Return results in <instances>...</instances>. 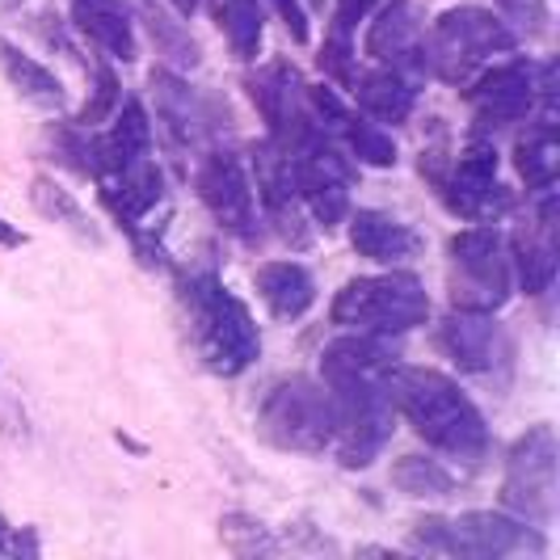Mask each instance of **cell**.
<instances>
[{"label": "cell", "instance_id": "cell-1", "mask_svg": "<svg viewBox=\"0 0 560 560\" xmlns=\"http://www.w3.org/2000/svg\"><path fill=\"white\" fill-rule=\"evenodd\" d=\"M396 350L380 334L337 337L320 354V375L334 396L337 430L329 447L346 468H366L393 439Z\"/></svg>", "mask_w": 560, "mask_h": 560}, {"label": "cell", "instance_id": "cell-2", "mask_svg": "<svg viewBox=\"0 0 560 560\" xmlns=\"http://www.w3.org/2000/svg\"><path fill=\"white\" fill-rule=\"evenodd\" d=\"M393 405L396 413L413 425L421 443L443 451L451 459L477 464L489 451V425L480 409L459 393V384L447 380L443 371L430 366H400L393 371Z\"/></svg>", "mask_w": 560, "mask_h": 560}, {"label": "cell", "instance_id": "cell-3", "mask_svg": "<svg viewBox=\"0 0 560 560\" xmlns=\"http://www.w3.org/2000/svg\"><path fill=\"white\" fill-rule=\"evenodd\" d=\"M182 304H186L190 329H195L198 354L215 375L232 380L257 363L261 334L253 325L249 308L215 275H190L182 282Z\"/></svg>", "mask_w": 560, "mask_h": 560}, {"label": "cell", "instance_id": "cell-4", "mask_svg": "<svg viewBox=\"0 0 560 560\" xmlns=\"http://www.w3.org/2000/svg\"><path fill=\"white\" fill-rule=\"evenodd\" d=\"M514 47H518V34L498 13L477 9V4L447 9L425 34V77L464 89L489 59L510 56Z\"/></svg>", "mask_w": 560, "mask_h": 560}, {"label": "cell", "instance_id": "cell-5", "mask_svg": "<svg viewBox=\"0 0 560 560\" xmlns=\"http://www.w3.org/2000/svg\"><path fill=\"white\" fill-rule=\"evenodd\" d=\"M413 548L421 552H443L464 560H505V557H544V535L539 527L493 514V510H468L459 518H418L413 523Z\"/></svg>", "mask_w": 560, "mask_h": 560}, {"label": "cell", "instance_id": "cell-6", "mask_svg": "<svg viewBox=\"0 0 560 560\" xmlns=\"http://www.w3.org/2000/svg\"><path fill=\"white\" fill-rule=\"evenodd\" d=\"M334 325L341 329H354V334H409L425 325L430 316V295L413 275H371V279H350L341 291H337L334 308Z\"/></svg>", "mask_w": 560, "mask_h": 560}, {"label": "cell", "instance_id": "cell-7", "mask_svg": "<svg viewBox=\"0 0 560 560\" xmlns=\"http://www.w3.org/2000/svg\"><path fill=\"white\" fill-rule=\"evenodd\" d=\"M257 430L266 443L282 451H300V455H316L334 443L337 413L334 396L325 384H316L308 375H291L270 388V396L257 409Z\"/></svg>", "mask_w": 560, "mask_h": 560}, {"label": "cell", "instance_id": "cell-8", "mask_svg": "<svg viewBox=\"0 0 560 560\" xmlns=\"http://www.w3.org/2000/svg\"><path fill=\"white\" fill-rule=\"evenodd\" d=\"M451 304L464 312H498L510 300V249L493 224L451 236Z\"/></svg>", "mask_w": 560, "mask_h": 560}, {"label": "cell", "instance_id": "cell-9", "mask_svg": "<svg viewBox=\"0 0 560 560\" xmlns=\"http://www.w3.org/2000/svg\"><path fill=\"white\" fill-rule=\"evenodd\" d=\"M557 464L560 447L552 425H532L527 434L514 439L505 455V480H502V505L532 523V527H552L557 518Z\"/></svg>", "mask_w": 560, "mask_h": 560}, {"label": "cell", "instance_id": "cell-10", "mask_svg": "<svg viewBox=\"0 0 560 560\" xmlns=\"http://www.w3.org/2000/svg\"><path fill=\"white\" fill-rule=\"evenodd\" d=\"M557 89V68H535L532 59H510L502 68H489L485 77L472 81L468 89V102H472V114H477L480 131H502V127H514L523 118H532L535 106L544 93Z\"/></svg>", "mask_w": 560, "mask_h": 560}, {"label": "cell", "instance_id": "cell-11", "mask_svg": "<svg viewBox=\"0 0 560 560\" xmlns=\"http://www.w3.org/2000/svg\"><path fill=\"white\" fill-rule=\"evenodd\" d=\"M291 156V177L300 202L312 211V220L320 228H337L350 211V165L334 148L329 131H312L295 148H287Z\"/></svg>", "mask_w": 560, "mask_h": 560}, {"label": "cell", "instance_id": "cell-12", "mask_svg": "<svg viewBox=\"0 0 560 560\" xmlns=\"http://www.w3.org/2000/svg\"><path fill=\"white\" fill-rule=\"evenodd\" d=\"M439 190L447 195L451 211L472 224H493L514 207V195L498 182V148L489 140L468 143L451 168V177H439Z\"/></svg>", "mask_w": 560, "mask_h": 560}, {"label": "cell", "instance_id": "cell-13", "mask_svg": "<svg viewBox=\"0 0 560 560\" xmlns=\"http://www.w3.org/2000/svg\"><path fill=\"white\" fill-rule=\"evenodd\" d=\"M195 186L202 207L211 211V220L232 232L236 241H257L261 224H257V202H253V182L245 177V165L236 152L215 148L202 156V165L195 173Z\"/></svg>", "mask_w": 560, "mask_h": 560}, {"label": "cell", "instance_id": "cell-14", "mask_svg": "<svg viewBox=\"0 0 560 560\" xmlns=\"http://www.w3.org/2000/svg\"><path fill=\"white\" fill-rule=\"evenodd\" d=\"M249 97L253 106L261 110V118L270 122V140L279 143L282 152L295 148V143L320 131L316 118L308 110V84L300 81V72L287 63V59H275L266 63L257 77H249Z\"/></svg>", "mask_w": 560, "mask_h": 560}, {"label": "cell", "instance_id": "cell-15", "mask_svg": "<svg viewBox=\"0 0 560 560\" xmlns=\"http://www.w3.org/2000/svg\"><path fill=\"white\" fill-rule=\"evenodd\" d=\"M253 186H257V198H261L275 232L282 241H291L295 249H304L312 241L304 228V202H300L295 177H291V156L275 140L253 143Z\"/></svg>", "mask_w": 560, "mask_h": 560}, {"label": "cell", "instance_id": "cell-16", "mask_svg": "<svg viewBox=\"0 0 560 560\" xmlns=\"http://www.w3.org/2000/svg\"><path fill=\"white\" fill-rule=\"evenodd\" d=\"M439 346L451 363L459 371H472V375H493L510 363L514 346L510 334L493 320V312H464L455 308L439 329Z\"/></svg>", "mask_w": 560, "mask_h": 560}, {"label": "cell", "instance_id": "cell-17", "mask_svg": "<svg viewBox=\"0 0 560 560\" xmlns=\"http://www.w3.org/2000/svg\"><path fill=\"white\" fill-rule=\"evenodd\" d=\"M152 97H156V118H161L165 140L177 152H202V143L215 131V114L198 97V89H190L177 72L156 68L152 72Z\"/></svg>", "mask_w": 560, "mask_h": 560}, {"label": "cell", "instance_id": "cell-18", "mask_svg": "<svg viewBox=\"0 0 560 560\" xmlns=\"http://www.w3.org/2000/svg\"><path fill=\"white\" fill-rule=\"evenodd\" d=\"M102 190V202L110 207L118 224L136 228L148 220V211H156V202L165 198V173L152 156H140L131 165H102L89 173Z\"/></svg>", "mask_w": 560, "mask_h": 560}, {"label": "cell", "instance_id": "cell-19", "mask_svg": "<svg viewBox=\"0 0 560 560\" xmlns=\"http://www.w3.org/2000/svg\"><path fill=\"white\" fill-rule=\"evenodd\" d=\"M539 195V224L518 228L510 241V275H518V287L527 295H544L557 282V190Z\"/></svg>", "mask_w": 560, "mask_h": 560}, {"label": "cell", "instance_id": "cell-20", "mask_svg": "<svg viewBox=\"0 0 560 560\" xmlns=\"http://www.w3.org/2000/svg\"><path fill=\"white\" fill-rule=\"evenodd\" d=\"M366 56L396 72H425V26L413 0H393L366 30Z\"/></svg>", "mask_w": 560, "mask_h": 560}, {"label": "cell", "instance_id": "cell-21", "mask_svg": "<svg viewBox=\"0 0 560 560\" xmlns=\"http://www.w3.org/2000/svg\"><path fill=\"white\" fill-rule=\"evenodd\" d=\"M350 245L359 257L375 261V266H400L409 257H418L421 236L409 224H400L384 211H354L350 220Z\"/></svg>", "mask_w": 560, "mask_h": 560}, {"label": "cell", "instance_id": "cell-22", "mask_svg": "<svg viewBox=\"0 0 560 560\" xmlns=\"http://www.w3.org/2000/svg\"><path fill=\"white\" fill-rule=\"evenodd\" d=\"M72 22L84 38H93L97 51H106L110 59H131L140 56V43H136V26L127 18V9L118 0H72Z\"/></svg>", "mask_w": 560, "mask_h": 560}, {"label": "cell", "instance_id": "cell-23", "mask_svg": "<svg viewBox=\"0 0 560 560\" xmlns=\"http://www.w3.org/2000/svg\"><path fill=\"white\" fill-rule=\"evenodd\" d=\"M350 89L359 97V110L380 118V122H405L418 106V84L396 68H375L366 77H354Z\"/></svg>", "mask_w": 560, "mask_h": 560}, {"label": "cell", "instance_id": "cell-24", "mask_svg": "<svg viewBox=\"0 0 560 560\" xmlns=\"http://www.w3.org/2000/svg\"><path fill=\"white\" fill-rule=\"evenodd\" d=\"M257 291L279 320H300L316 304V282L300 261H270L257 270Z\"/></svg>", "mask_w": 560, "mask_h": 560}, {"label": "cell", "instance_id": "cell-25", "mask_svg": "<svg viewBox=\"0 0 560 560\" xmlns=\"http://www.w3.org/2000/svg\"><path fill=\"white\" fill-rule=\"evenodd\" d=\"M0 68H4V77L9 84L34 102L38 110H59L63 106V84L51 68H43L38 59H30L18 43H9V38H0Z\"/></svg>", "mask_w": 560, "mask_h": 560}, {"label": "cell", "instance_id": "cell-26", "mask_svg": "<svg viewBox=\"0 0 560 560\" xmlns=\"http://www.w3.org/2000/svg\"><path fill=\"white\" fill-rule=\"evenodd\" d=\"M211 13L224 30L232 56L245 59V63L261 56V34H266L261 0H211Z\"/></svg>", "mask_w": 560, "mask_h": 560}, {"label": "cell", "instance_id": "cell-27", "mask_svg": "<svg viewBox=\"0 0 560 560\" xmlns=\"http://www.w3.org/2000/svg\"><path fill=\"white\" fill-rule=\"evenodd\" d=\"M514 165L523 173L527 190H548L557 186V173H560V140H557V127L552 122H535V131H527V140H518L514 148Z\"/></svg>", "mask_w": 560, "mask_h": 560}, {"label": "cell", "instance_id": "cell-28", "mask_svg": "<svg viewBox=\"0 0 560 560\" xmlns=\"http://www.w3.org/2000/svg\"><path fill=\"white\" fill-rule=\"evenodd\" d=\"M30 198H34V207H38L47 220L63 224L72 236H81V241H89V245H102V236H97V228H93V220H89V211H84L81 202L68 195L63 186H56L51 177H34Z\"/></svg>", "mask_w": 560, "mask_h": 560}, {"label": "cell", "instance_id": "cell-29", "mask_svg": "<svg viewBox=\"0 0 560 560\" xmlns=\"http://www.w3.org/2000/svg\"><path fill=\"white\" fill-rule=\"evenodd\" d=\"M393 485L405 498H447L455 489V477L439 459H425V455H400L393 464Z\"/></svg>", "mask_w": 560, "mask_h": 560}, {"label": "cell", "instance_id": "cell-30", "mask_svg": "<svg viewBox=\"0 0 560 560\" xmlns=\"http://www.w3.org/2000/svg\"><path fill=\"white\" fill-rule=\"evenodd\" d=\"M140 13L143 22H148V34H152V43L161 47V56L168 63H177V68H195L198 59V43L190 38V30L182 26L177 18H168L165 9H156L152 0H140Z\"/></svg>", "mask_w": 560, "mask_h": 560}, {"label": "cell", "instance_id": "cell-31", "mask_svg": "<svg viewBox=\"0 0 560 560\" xmlns=\"http://www.w3.org/2000/svg\"><path fill=\"white\" fill-rule=\"evenodd\" d=\"M337 136L346 140V148L363 161V165L371 168H393L396 165V143L388 131H380L375 122H366V118H359V114L346 110V118L337 122Z\"/></svg>", "mask_w": 560, "mask_h": 560}, {"label": "cell", "instance_id": "cell-32", "mask_svg": "<svg viewBox=\"0 0 560 560\" xmlns=\"http://www.w3.org/2000/svg\"><path fill=\"white\" fill-rule=\"evenodd\" d=\"M220 527H224L228 552H236V557H270V552H279V544L270 539V532H266L257 518L232 514V518H224Z\"/></svg>", "mask_w": 560, "mask_h": 560}, {"label": "cell", "instance_id": "cell-33", "mask_svg": "<svg viewBox=\"0 0 560 560\" xmlns=\"http://www.w3.org/2000/svg\"><path fill=\"white\" fill-rule=\"evenodd\" d=\"M498 4V13H502V22L514 34H544L548 30V0H493Z\"/></svg>", "mask_w": 560, "mask_h": 560}, {"label": "cell", "instance_id": "cell-34", "mask_svg": "<svg viewBox=\"0 0 560 560\" xmlns=\"http://www.w3.org/2000/svg\"><path fill=\"white\" fill-rule=\"evenodd\" d=\"M118 102H122L118 77H114L110 68H97V89H93V102H84V110L77 114V122H81V127H97V122H106V118L118 110Z\"/></svg>", "mask_w": 560, "mask_h": 560}, {"label": "cell", "instance_id": "cell-35", "mask_svg": "<svg viewBox=\"0 0 560 560\" xmlns=\"http://www.w3.org/2000/svg\"><path fill=\"white\" fill-rule=\"evenodd\" d=\"M354 47H350V26H337L334 22V34H329V43H325V51H320V68L334 77V81H341L346 89L354 84Z\"/></svg>", "mask_w": 560, "mask_h": 560}, {"label": "cell", "instance_id": "cell-36", "mask_svg": "<svg viewBox=\"0 0 560 560\" xmlns=\"http://www.w3.org/2000/svg\"><path fill=\"white\" fill-rule=\"evenodd\" d=\"M0 557H38V544L30 532H13L4 518H0Z\"/></svg>", "mask_w": 560, "mask_h": 560}, {"label": "cell", "instance_id": "cell-37", "mask_svg": "<svg viewBox=\"0 0 560 560\" xmlns=\"http://www.w3.org/2000/svg\"><path fill=\"white\" fill-rule=\"evenodd\" d=\"M270 4L279 9V18L287 22V34H291L295 43H308V18H304L300 0H270Z\"/></svg>", "mask_w": 560, "mask_h": 560}, {"label": "cell", "instance_id": "cell-38", "mask_svg": "<svg viewBox=\"0 0 560 560\" xmlns=\"http://www.w3.org/2000/svg\"><path fill=\"white\" fill-rule=\"evenodd\" d=\"M380 0H337V26H359Z\"/></svg>", "mask_w": 560, "mask_h": 560}, {"label": "cell", "instance_id": "cell-39", "mask_svg": "<svg viewBox=\"0 0 560 560\" xmlns=\"http://www.w3.org/2000/svg\"><path fill=\"white\" fill-rule=\"evenodd\" d=\"M0 245H4V249H18V245H26V236H22L18 228L9 224L4 215H0Z\"/></svg>", "mask_w": 560, "mask_h": 560}, {"label": "cell", "instance_id": "cell-40", "mask_svg": "<svg viewBox=\"0 0 560 560\" xmlns=\"http://www.w3.org/2000/svg\"><path fill=\"white\" fill-rule=\"evenodd\" d=\"M168 4H173V9L182 13V18H190V13L198 9V0H168Z\"/></svg>", "mask_w": 560, "mask_h": 560}, {"label": "cell", "instance_id": "cell-41", "mask_svg": "<svg viewBox=\"0 0 560 560\" xmlns=\"http://www.w3.org/2000/svg\"><path fill=\"white\" fill-rule=\"evenodd\" d=\"M312 4H316V9H325V0H312Z\"/></svg>", "mask_w": 560, "mask_h": 560}]
</instances>
